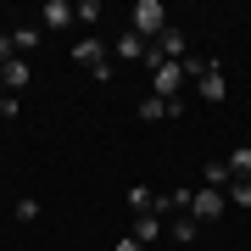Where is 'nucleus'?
Returning <instances> with one entry per match:
<instances>
[{"mask_svg":"<svg viewBox=\"0 0 251 251\" xmlns=\"http://www.w3.org/2000/svg\"><path fill=\"white\" fill-rule=\"evenodd\" d=\"M128 17H134V34L140 39H162V28H168V11H162V0H134V11H128Z\"/></svg>","mask_w":251,"mask_h":251,"instance_id":"f257e3e1","label":"nucleus"},{"mask_svg":"<svg viewBox=\"0 0 251 251\" xmlns=\"http://www.w3.org/2000/svg\"><path fill=\"white\" fill-rule=\"evenodd\" d=\"M224 212H229L224 190H196V201H190V218H196V224H218Z\"/></svg>","mask_w":251,"mask_h":251,"instance_id":"f03ea898","label":"nucleus"},{"mask_svg":"<svg viewBox=\"0 0 251 251\" xmlns=\"http://www.w3.org/2000/svg\"><path fill=\"white\" fill-rule=\"evenodd\" d=\"M196 95L206 100V106H224V100H229V78H224V62H212V67H206L201 78H196Z\"/></svg>","mask_w":251,"mask_h":251,"instance_id":"7ed1b4c3","label":"nucleus"},{"mask_svg":"<svg viewBox=\"0 0 251 251\" xmlns=\"http://www.w3.org/2000/svg\"><path fill=\"white\" fill-rule=\"evenodd\" d=\"M73 62L90 67L95 78H112V62H106V45H100V39H78V45H73Z\"/></svg>","mask_w":251,"mask_h":251,"instance_id":"20e7f679","label":"nucleus"},{"mask_svg":"<svg viewBox=\"0 0 251 251\" xmlns=\"http://www.w3.org/2000/svg\"><path fill=\"white\" fill-rule=\"evenodd\" d=\"M156 56H162V62H184V56H190V34H184V28H162V39H156V45H151Z\"/></svg>","mask_w":251,"mask_h":251,"instance_id":"39448f33","label":"nucleus"},{"mask_svg":"<svg viewBox=\"0 0 251 251\" xmlns=\"http://www.w3.org/2000/svg\"><path fill=\"white\" fill-rule=\"evenodd\" d=\"M128 234H134L140 246H151V240H162V234H168V218H162V212H140Z\"/></svg>","mask_w":251,"mask_h":251,"instance_id":"423d86ee","label":"nucleus"},{"mask_svg":"<svg viewBox=\"0 0 251 251\" xmlns=\"http://www.w3.org/2000/svg\"><path fill=\"white\" fill-rule=\"evenodd\" d=\"M117 56H128V62H145V56H151V39H140L134 28H123V34H117Z\"/></svg>","mask_w":251,"mask_h":251,"instance_id":"0eeeda50","label":"nucleus"},{"mask_svg":"<svg viewBox=\"0 0 251 251\" xmlns=\"http://www.w3.org/2000/svg\"><path fill=\"white\" fill-rule=\"evenodd\" d=\"M0 84H6V95H17V90H28V62H23V56H11V62L0 67Z\"/></svg>","mask_w":251,"mask_h":251,"instance_id":"6e6552de","label":"nucleus"},{"mask_svg":"<svg viewBox=\"0 0 251 251\" xmlns=\"http://www.w3.org/2000/svg\"><path fill=\"white\" fill-rule=\"evenodd\" d=\"M123 201H128V212L140 218V212H156V201H162V196H156L151 184H128V196H123Z\"/></svg>","mask_w":251,"mask_h":251,"instance_id":"1a4fd4ad","label":"nucleus"},{"mask_svg":"<svg viewBox=\"0 0 251 251\" xmlns=\"http://www.w3.org/2000/svg\"><path fill=\"white\" fill-rule=\"evenodd\" d=\"M67 23H73L67 0H45V6H39V28H67Z\"/></svg>","mask_w":251,"mask_h":251,"instance_id":"9d476101","label":"nucleus"},{"mask_svg":"<svg viewBox=\"0 0 251 251\" xmlns=\"http://www.w3.org/2000/svg\"><path fill=\"white\" fill-rule=\"evenodd\" d=\"M196 234H201V224H196V218H190V212H173V224H168V240H196Z\"/></svg>","mask_w":251,"mask_h":251,"instance_id":"9b49d317","label":"nucleus"},{"mask_svg":"<svg viewBox=\"0 0 251 251\" xmlns=\"http://www.w3.org/2000/svg\"><path fill=\"white\" fill-rule=\"evenodd\" d=\"M100 17H106V6H100V0H78V6H73V23H84V28H95Z\"/></svg>","mask_w":251,"mask_h":251,"instance_id":"f8f14e48","label":"nucleus"},{"mask_svg":"<svg viewBox=\"0 0 251 251\" xmlns=\"http://www.w3.org/2000/svg\"><path fill=\"white\" fill-rule=\"evenodd\" d=\"M234 184V168L229 162H206V190H229Z\"/></svg>","mask_w":251,"mask_h":251,"instance_id":"ddd939ff","label":"nucleus"},{"mask_svg":"<svg viewBox=\"0 0 251 251\" xmlns=\"http://www.w3.org/2000/svg\"><path fill=\"white\" fill-rule=\"evenodd\" d=\"M39 39H45V28H17V34H11V50H39Z\"/></svg>","mask_w":251,"mask_h":251,"instance_id":"4468645a","label":"nucleus"},{"mask_svg":"<svg viewBox=\"0 0 251 251\" xmlns=\"http://www.w3.org/2000/svg\"><path fill=\"white\" fill-rule=\"evenodd\" d=\"M224 196H229V206H251V179H234Z\"/></svg>","mask_w":251,"mask_h":251,"instance_id":"2eb2a0df","label":"nucleus"},{"mask_svg":"<svg viewBox=\"0 0 251 251\" xmlns=\"http://www.w3.org/2000/svg\"><path fill=\"white\" fill-rule=\"evenodd\" d=\"M229 168H234V179H251V145H240V151L229 156Z\"/></svg>","mask_w":251,"mask_h":251,"instance_id":"dca6fc26","label":"nucleus"},{"mask_svg":"<svg viewBox=\"0 0 251 251\" xmlns=\"http://www.w3.org/2000/svg\"><path fill=\"white\" fill-rule=\"evenodd\" d=\"M17 218H23V224H34V218H39V201L23 196V201H17Z\"/></svg>","mask_w":251,"mask_h":251,"instance_id":"f3484780","label":"nucleus"},{"mask_svg":"<svg viewBox=\"0 0 251 251\" xmlns=\"http://www.w3.org/2000/svg\"><path fill=\"white\" fill-rule=\"evenodd\" d=\"M17 112H23V100H17V95H0V117H17Z\"/></svg>","mask_w":251,"mask_h":251,"instance_id":"a211bd4d","label":"nucleus"},{"mask_svg":"<svg viewBox=\"0 0 251 251\" xmlns=\"http://www.w3.org/2000/svg\"><path fill=\"white\" fill-rule=\"evenodd\" d=\"M11 62V34H0V67Z\"/></svg>","mask_w":251,"mask_h":251,"instance_id":"6ab92c4d","label":"nucleus"},{"mask_svg":"<svg viewBox=\"0 0 251 251\" xmlns=\"http://www.w3.org/2000/svg\"><path fill=\"white\" fill-rule=\"evenodd\" d=\"M117 251H145V246L134 240V234H128V240H117Z\"/></svg>","mask_w":251,"mask_h":251,"instance_id":"aec40b11","label":"nucleus"}]
</instances>
